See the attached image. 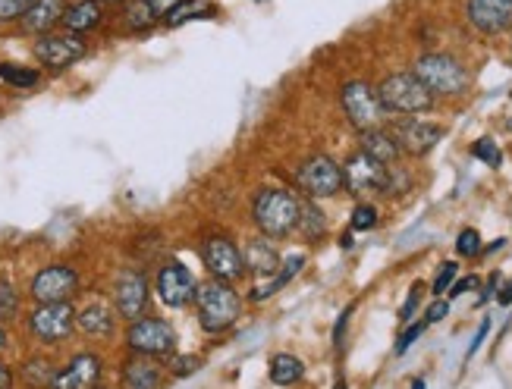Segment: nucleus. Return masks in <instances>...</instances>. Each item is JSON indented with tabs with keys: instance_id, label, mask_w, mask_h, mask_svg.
I'll return each instance as SVG.
<instances>
[{
	"instance_id": "1",
	"label": "nucleus",
	"mask_w": 512,
	"mask_h": 389,
	"mask_svg": "<svg viewBox=\"0 0 512 389\" xmlns=\"http://www.w3.org/2000/svg\"><path fill=\"white\" fill-rule=\"evenodd\" d=\"M299 204L302 198L289 189L280 186H264L252 198V220L258 226V233L267 239H289L296 233V220H299Z\"/></svg>"
},
{
	"instance_id": "2",
	"label": "nucleus",
	"mask_w": 512,
	"mask_h": 389,
	"mask_svg": "<svg viewBox=\"0 0 512 389\" xmlns=\"http://www.w3.org/2000/svg\"><path fill=\"white\" fill-rule=\"evenodd\" d=\"M412 73L421 79L434 98H462L472 88V73L456 54L447 51H428L421 54L412 66Z\"/></svg>"
},
{
	"instance_id": "3",
	"label": "nucleus",
	"mask_w": 512,
	"mask_h": 389,
	"mask_svg": "<svg viewBox=\"0 0 512 389\" xmlns=\"http://www.w3.org/2000/svg\"><path fill=\"white\" fill-rule=\"evenodd\" d=\"M195 314L198 324H202L205 333H227L230 327H236V320L242 314V299L233 289V283H220V280H205L195 286Z\"/></svg>"
},
{
	"instance_id": "4",
	"label": "nucleus",
	"mask_w": 512,
	"mask_h": 389,
	"mask_svg": "<svg viewBox=\"0 0 512 389\" xmlns=\"http://www.w3.org/2000/svg\"><path fill=\"white\" fill-rule=\"evenodd\" d=\"M377 98H381L384 110L393 113V117H425L437 104V98L421 85V79L412 70L384 76L377 82Z\"/></svg>"
},
{
	"instance_id": "5",
	"label": "nucleus",
	"mask_w": 512,
	"mask_h": 389,
	"mask_svg": "<svg viewBox=\"0 0 512 389\" xmlns=\"http://www.w3.org/2000/svg\"><path fill=\"white\" fill-rule=\"evenodd\" d=\"M88 54H92V44L82 35H73L66 29H54L48 35L32 38V57L41 70L48 73H66L73 70L76 63H82Z\"/></svg>"
},
{
	"instance_id": "6",
	"label": "nucleus",
	"mask_w": 512,
	"mask_h": 389,
	"mask_svg": "<svg viewBox=\"0 0 512 389\" xmlns=\"http://www.w3.org/2000/svg\"><path fill=\"white\" fill-rule=\"evenodd\" d=\"M26 333L38 346H66L76 336V305L73 302H51L32 305L26 314Z\"/></svg>"
},
{
	"instance_id": "7",
	"label": "nucleus",
	"mask_w": 512,
	"mask_h": 389,
	"mask_svg": "<svg viewBox=\"0 0 512 389\" xmlns=\"http://www.w3.org/2000/svg\"><path fill=\"white\" fill-rule=\"evenodd\" d=\"M126 352L129 355H148V358H170L176 352V330L170 320L142 314L129 320L126 327Z\"/></svg>"
},
{
	"instance_id": "8",
	"label": "nucleus",
	"mask_w": 512,
	"mask_h": 389,
	"mask_svg": "<svg viewBox=\"0 0 512 389\" xmlns=\"http://www.w3.org/2000/svg\"><path fill=\"white\" fill-rule=\"evenodd\" d=\"M340 107L355 132H368L387 123V110L377 98V88L365 79H349L340 88Z\"/></svg>"
},
{
	"instance_id": "9",
	"label": "nucleus",
	"mask_w": 512,
	"mask_h": 389,
	"mask_svg": "<svg viewBox=\"0 0 512 389\" xmlns=\"http://www.w3.org/2000/svg\"><path fill=\"white\" fill-rule=\"evenodd\" d=\"M82 286V277L73 264H44L32 273L29 280V299L32 305H51V302H73Z\"/></svg>"
},
{
	"instance_id": "10",
	"label": "nucleus",
	"mask_w": 512,
	"mask_h": 389,
	"mask_svg": "<svg viewBox=\"0 0 512 389\" xmlns=\"http://www.w3.org/2000/svg\"><path fill=\"white\" fill-rule=\"evenodd\" d=\"M387 173H390L387 164L368 157L365 151H355V154L346 157V164H343V189L352 198H359V201L384 198V192H387Z\"/></svg>"
},
{
	"instance_id": "11",
	"label": "nucleus",
	"mask_w": 512,
	"mask_h": 389,
	"mask_svg": "<svg viewBox=\"0 0 512 389\" xmlns=\"http://www.w3.org/2000/svg\"><path fill=\"white\" fill-rule=\"evenodd\" d=\"M296 186L311 201L333 198L343 192V167L330 154H311L296 167Z\"/></svg>"
},
{
	"instance_id": "12",
	"label": "nucleus",
	"mask_w": 512,
	"mask_h": 389,
	"mask_svg": "<svg viewBox=\"0 0 512 389\" xmlns=\"http://www.w3.org/2000/svg\"><path fill=\"white\" fill-rule=\"evenodd\" d=\"M387 129L403 157H428L443 142V135H447V126L421 117H396L393 123H387Z\"/></svg>"
},
{
	"instance_id": "13",
	"label": "nucleus",
	"mask_w": 512,
	"mask_h": 389,
	"mask_svg": "<svg viewBox=\"0 0 512 389\" xmlns=\"http://www.w3.org/2000/svg\"><path fill=\"white\" fill-rule=\"evenodd\" d=\"M198 255H202V264L208 270L211 280H220V283H236L246 277V264H242V248L224 236V233H214L202 242L198 248Z\"/></svg>"
},
{
	"instance_id": "14",
	"label": "nucleus",
	"mask_w": 512,
	"mask_h": 389,
	"mask_svg": "<svg viewBox=\"0 0 512 389\" xmlns=\"http://www.w3.org/2000/svg\"><path fill=\"white\" fill-rule=\"evenodd\" d=\"M110 302H114L117 314L123 320H136L148 314L151 308V283L148 273L139 267H123L114 277V292H110Z\"/></svg>"
},
{
	"instance_id": "15",
	"label": "nucleus",
	"mask_w": 512,
	"mask_h": 389,
	"mask_svg": "<svg viewBox=\"0 0 512 389\" xmlns=\"http://www.w3.org/2000/svg\"><path fill=\"white\" fill-rule=\"evenodd\" d=\"M195 277L192 270L183 264V261H164L154 273V295H158V302L170 311H180L192 302L195 295Z\"/></svg>"
},
{
	"instance_id": "16",
	"label": "nucleus",
	"mask_w": 512,
	"mask_h": 389,
	"mask_svg": "<svg viewBox=\"0 0 512 389\" xmlns=\"http://www.w3.org/2000/svg\"><path fill=\"white\" fill-rule=\"evenodd\" d=\"M465 19L484 38L512 32V0H465Z\"/></svg>"
},
{
	"instance_id": "17",
	"label": "nucleus",
	"mask_w": 512,
	"mask_h": 389,
	"mask_svg": "<svg viewBox=\"0 0 512 389\" xmlns=\"http://www.w3.org/2000/svg\"><path fill=\"white\" fill-rule=\"evenodd\" d=\"M104 380V358L92 349L76 352L70 361L57 368L51 389H95Z\"/></svg>"
},
{
	"instance_id": "18",
	"label": "nucleus",
	"mask_w": 512,
	"mask_h": 389,
	"mask_svg": "<svg viewBox=\"0 0 512 389\" xmlns=\"http://www.w3.org/2000/svg\"><path fill=\"white\" fill-rule=\"evenodd\" d=\"M117 308L114 302L92 299L88 305L76 308V336L88 342H110L117 333Z\"/></svg>"
},
{
	"instance_id": "19",
	"label": "nucleus",
	"mask_w": 512,
	"mask_h": 389,
	"mask_svg": "<svg viewBox=\"0 0 512 389\" xmlns=\"http://www.w3.org/2000/svg\"><path fill=\"white\" fill-rule=\"evenodd\" d=\"M164 380H167V364H161V358L129 355L120 368L123 389H161Z\"/></svg>"
},
{
	"instance_id": "20",
	"label": "nucleus",
	"mask_w": 512,
	"mask_h": 389,
	"mask_svg": "<svg viewBox=\"0 0 512 389\" xmlns=\"http://www.w3.org/2000/svg\"><path fill=\"white\" fill-rule=\"evenodd\" d=\"M104 22H107V7H101L98 0H70V7H66L60 19V29L92 38L104 29Z\"/></svg>"
},
{
	"instance_id": "21",
	"label": "nucleus",
	"mask_w": 512,
	"mask_h": 389,
	"mask_svg": "<svg viewBox=\"0 0 512 389\" xmlns=\"http://www.w3.org/2000/svg\"><path fill=\"white\" fill-rule=\"evenodd\" d=\"M242 264H246V273L252 280H271L274 273L280 270L283 258L274 245V239L267 236H255L242 245Z\"/></svg>"
},
{
	"instance_id": "22",
	"label": "nucleus",
	"mask_w": 512,
	"mask_h": 389,
	"mask_svg": "<svg viewBox=\"0 0 512 389\" xmlns=\"http://www.w3.org/2000/svg\"><path fill=\"white\" fill-rule=\"evenodd\" d=\"M70 7V0H32L29 13L19 19V35L26 38H38V35H48L54 29H60V19Z\"/></svg>"
},
{
	"instance_id": "23",
	"label": "nucleus",
	"mask_w": 512,
	"mask_h": 389,
	"mask_svg": "<svg viewBox=\"0 0 512 389\" xmlns=\"http://www.w3.org/2000/svg\"><path fill=\"white\" fill-rule=\"evenodd\" d=\"M57 377V364L51 355H29L16 368V383L22 389H51Z\"/></svg>"
},
{
	"instance_id": "24",
	"label": "nucleus",
	"mask_w": 512,
	"mask_h": 389,
	"mask_svg": "<svg viewBox=\"0 0 512 389\" xmlns=\"http://www.w3.org/2000/svg\"><path fill=\"white\" fill-rule=\"evenodd\" d=\"M359 151H365L374 160H381V164H387V167L403 160V151H399V145L390 135L387 123L377 126V129H368V132H359Z\"/></svg>"
},
{
	"instance_id": "25",
	"label": "nucleus",
	"mask_w": 512,
	"mask_h": 389,
	"mask_svg": "<svg viewBox=\"0 0 512 389\" xmlns=\"http://www.w3.org/2000/svg\"><path fill=\"white\" fill-rule=\"evenodd\" d=\"M296 236L308 245H318L327 236V214L318 208L315 201L299 204V220H296Z\"/></svg>"
},
{
	"instance_id": "26",
	"label": "nucleus",
	"mask_w": 512,
	"mask_h": 389,
	"mask_svg": "<svg viewBox=\"0 0 512 389\" xmlns=\"http://www.w3.org/2000/svg\"><path fill=\"white\" fill-rule=\"evenodd\" d=\"M302 267H305V255L286 258L271 280H261V286H255V289H252L249 302H264V299H271V295H274V292H280L289 280H296V277H299V270H302Z\"/></svg>"
},
{
	"instance_id": "27",
	"label": "nucleus",
	"mask_w": 512,
	"mask_h": 389,
	"mask_svg": "<svg viewBox=\"0 0 512 389\" xmlns=\"http://www.w3.org/2000/svg\"><path fill=\"white\" fill-rule=\"evenodd\" d=\"M117 19H120V26H123L129 35H142V32L154 29V26L161 22L158 16H154V13L148 10L145 0H126V4H120V7H117Z\"/></svg>"
},
{
	"instance_id": "28",
	"label": "nucleus",
	"mask_w": 512,
	"mask_h": 389,
	"mask_svg": "<svg viewBox=\"0 0 512 389\" xmlns=\"http://www.w3.org/2000/svg\"><path fill=\"white\" fill-rule=\"evenodd\" d=\"M220 10L211 4V0H183L180 7H173L161 22L167 29H180L186 22H195V19H214Z\"/></svg>"
},
{
	"instance_id": "29",
	"label": "nucleus",
	"mask_w": 512,
	"mask_h": 389,
	"mask_svg": "<svg viewBox=\"0 0 512 389\" xmlns=\"http://www.w3.org/2000/svg\"><path fill=\"white\" fill-rule=\"evenodd\" d=\"M41 66H26V63H13V60H0V82L19 88V91H29L41 85Z\"/></svg>"
},
{
	"instance_id": "30",
	"label": "nucleus",
	"mask_w": 512,
	"mask_h": 389,
	"mask_svg": "<svg viewBox=\"0 0 512 389\" xmlns=\"http://www.w3.org/2000/svg\"><path fill=\"white\" fill-rule=\"evenodd\" d=\"M305 377V364L293 352H277L271 358V383L274 386H293Z\"/></svg>"
},
{
	"instance_id": "31",
	"label": "nucleus",
	"mask_w": 512,
	"mask_h": 389,
	"mask_svg": "<svg viewBox=\"0 0 512 389\" xmlns=\"http://www.w3.org/2000/svg\"><path fill=\"white\" fill-rule=\"evenodd\" d=\"M22 308V299H19V289L10 277H0V324H10L16 320Z\"/></svg>"
},
{
	"instance_id": "32",
	"label": "nucleus",
	"mask_w": 512,
	"mask_h": 389,
	"mask_svg": "<svg viewBox=\"0 0 512 389\" xmlns=\"http://www.w3.org/2000/svg\"><path fill=\"white\" fill-rule=\"evenodd\" d=\"M377 220H381V214H377V208L371 201H359L352 208V217H349V230L352 233H371L374 226H377Z\"/></svg>"
},
{
	"instance_id": "33",
	"label": "nucleus",
	"mask_w": 512,
	"mask_h": 389,
	"mask_svg": "<svg viewBox=\"0 0 512 389\" xmlns=\"http://www.w3.org/2000/svg\"><path fill=\"white\" fill-rule=\"evenodd\" d=\"M472 157L481 160V164H487L491 170H497L503 164V151H500V145L491 139V135H484V139L472 142Z\"/></svg>"
},
{
	"instance_id": "34",
	"label": "nucleus",
	"mask_w": 512,
	"mask_h": 389,
	"mask_svg": "<svg viewBox=\"0 0 512 389\" xmlns=\"http://www.w3.org/2000/svg\"><path fill=\"white\" fill-rule=\"evenodd\" d=\"M409 189H412V173L406 167H399V164H390L384 198H399V195H406Z\"/></svg>"
},
{
	"instance_id": "35",
	"label": "nucleus",
	"mask_w": 512,
	"mask_h": 389,
	"mask_svg": "<svg viewBox=\"0 0 512 389\" xmlns=\"http://www.w3.org/2000/svg\"><path fill=\"white\" fill-rule=\"evenodd\" d=\"M481 233L475 230V226H465V230L456 236V255L459 258H478L481 255Z\"/></svg>"
},
{
	"instance_id": "36",
	"label": "nucleus",
	"mask_w": 512,
	"mask_h": 389,
	"mask_svg": "<svg viewBox=\"0 0 512 389\" xmlns=\"http://www.w3.org/2000/svg\"><path fill=\"white\" fill-rule=\"evenodd\" d=\"M202 364H205L202 358H192V355H176V352H173V355L167 358V374H173V377H180V380H183V377H192L198 368H202Z\"/></svg>"
},
{
	"instance_id": "37",
	"label": "nucleus",
	"mask_w": 512,
	"mask_h": 389,
	"mask_svg": "<svg viewBox=\"0 0 512 389\" xmlns=\"http://www.w3.org/2000/svg\"><path fill=\"white\" fill-rule=\"evenodd\" d=\"M32 0H0V26H19V19L29 13Z\"/></svg>"
},
{
	"instance_id": "38",
	"label": "nucleus",
	"mask_w": 512,
	"mask_h": 389,
	"mask_svg": "<svg viewBox=\"0 0 512 389\" xmlns=\"http://www.w3.org/2000/svg\"><path fill=\"white\" fill-rule=\"evenodd\" d=\"M456 277H459V264H456V261H443L440 270H437V277H434V283H431L434 295H443V292H447V289L456 283Z\"/></svg>"
},
{
	"instance_id": "39",
	"label": "nucleus",
	"mask_w": 512,
	"mask_h": 389,
	"mask_svg": "<svg viewBox=\"0 0 512 389\" xmlns=\"http://www.w3.org/2000/svg\"><path fill=\"white\" fill-rule=\"evenodd\" d=\"M428 330V324H425V320H415V324H409V330L403 333V336H399L396 339V355H406L409 352V346H412V342L421 336V333H425Z\"/></svg>"
},
{
	"instance_id": "40",
	"label": "nucleus",
	"mask_w": 512,
	"mask_h": 389,
	"mask_svg": "<svg viewBox=\"0 0 512 389\" xmlns=\"http://www.w3.org/2000/svg\"><path fill=\"white\" fill-rule=\"evenodd\" d=\"M421 295H425V286L415 283V286L409 289V295H406V305L399 308V320H403V324H406V320H412V314L418 311V305H421Z\"/></svg>"
},
{
	"instance_id": "41",
	"label": "nucleus",
	"mask_w": 512,
	"mask_h": 389,
	"mask_svg": "<svg viewBox=\"0 0 512 389\" xmlns=\"http://www.w3.org/2000/svg\"><path fill=\"white\" fill-rule=\"evenodd\" d=\"M447 314H450V299H443V295H437V299L428 305V311H425V317H421V320H425V324L431 327V324H437V320L447 317Z\"/></svg>"
},
{
	"instance_id": "42",
	"label": "nucleus",
	"mask_w": 512,
	"mask_h": 389,
	"mask_svg": "<svg viewBox=\"0 0 512 389\" xmlns=\"http://www.w3.org/2000/svg\"><path fill=\"white\" fill-rule=\"evenodd\" d=\"M481 286V277H475V273H469V277H462V280H456L447 292H450V302L453 299H459V295H465V292H475Z\"/></svg>"
},
{
	"instance_id": "43",
	"label": "nucleus",
	"mask_w": 512,
	"mask_h": 389,
	"mask_svg": "<svg viewBox=\"0 0 512 389\" xmlns=\"http://www.w3.org/2000/svg\"><path fill=\"white\" fill-rule=\"evenodd\" d=\"M145 4H148V10L154 13V16H158V19H164L173 7H180L183 4V0H145Z\"/></svg>"
},
{
	"instance_id": "44",
	"label": "nucleus",
	"mask_w": 512,
	"mask_h": 389,
	"mask_svg": "<svg viewBox=\"0 0 512 389\" xmlns=\"http://www.w3.org/2000/svg\"><path fill=\"white\" fill-rule=\"evenodd\" d=\"M352 311H355V305H349L343 314H340V320H337V327H333V346H340L343 342V336H346V327H349V317H352Z\"/></svg>"
},
{
	"instance_id": "45",
	"label": "nucleus",
	"mask_w": 512,
	"mask_h": 389,
	"mask_svg": "<svg viewBox=\"0 0 512 389\" xmlns=\"http://www.w3.org/2000/svg\"><path fill=\"white\" fill-rule=\"evenodd\" d=\"M487 330H491V320H481V327H478V333H475V339H472V346H469V358L481 349V342H484Z\"/></svg>"
},
{
	"instance_id": "46",
	"label": "nucleus",
	"mask_w": 512,
	"mask_h": 389,
	"mask_svg": "<svg viewBox=\"0 0 512 389\" xmlns=\"http://www.w3.org/2000/svg\"><path fill=\"white\" fill-rule=\"evenodd\" d=\"M500 292H497V302L503 305V308H509L512 305V277H509V283L506 286H497Z\"/></svg>"
},
{
	"instance_id": "47",
	"label": "nucleus",
	"mask_w": 512,
	"mask_h": 389,
	"mask_svg": "<svg viewBox=\"0 0 512 389\" xmlns=\"http://www.w3.org/2000/svg\"><path fill=\"white\" fill-rule=\"evenodd\" d=\"M13 380H16V374L7 368V364H0V389H10V386H13Z\"/></svg>"
},
{
	"instance_id": "48",
	"label": "nucleus",
	"mask_w": 512,
	"mask_h": 389,
	"mask_svg": "<svg viewBox=\"0 0 512 389\" xmlns=\"http://www.w3.org/2000/svg\"><path fill=\"white\" fill-rule=\"evenodd\" d=\"M101 7H107V10H117L120 4H126V0H98Z\"/></svg>"
},
{
	"instance_id": "49",
	"label": "nucleus",
	"mask_w": 512,
	"mask_h": 389,
	"mask_svg": "<svg viewBox=\"0 0 512 389\" xmlns=\"http://www.w3.org/2000/svg\"><path fill=\"white\" fill-rule=\"evenodd\" d=\"M7 342H10V336H7V327H4V324H0V352H4V349H7Z\"/></svg>"
},
{
	"instance_id": "50",
	"label": "nucleus",
	"mask_w": 512,
	"mask_h": 389,
	"mask_svg": "<svg viewBox=\"0 0 512 389\" xmlns=\"http://www.w3.org/2000/svg\"><path fill=\"white\" fill-rule=\"evenodd\" d=\"M340 245H343V248H352V230H349L346 236H340Z\"/></svg>"
},
{
	"instance_id": "51",
	"label": "nucleus",
	"mask_w": 512,
	"mask_h": 389,
	"mask_svg": "<svg viewBox=\"0 0 512 389\" xmlns=\"http://www.w3.org/2000/svg\"><path fill=\"white\" fill-rule=\"evenodd\" d=\"M412 389H425V380H415V383H412Z\"/></svg>"
},
{
	"instance_id": "52",
	"label": "nucleus",
	"mask_w": 512,
	"mask_h": 389,
	"mask_svg": "<svg viewBox=\"0 0 512 389\" xmlns=\"http://www.w3.org/2000/svg\"><path fill=\"white\" fill-rule=\"evenodd\" d=\"M337 389H346V383H337Z\"/></svg>"
},
{
	"instance_id": "53",
	"label": "nucleus",
	"mask_w": 512,
	"mask_h": 389,
	"mask_svg": "<svg viewBox=\"0 0 512 389\" xmlns=\"http://www.w3.org/2000/svg\"><path fill=\"white\" fill-rule=\"evenodd\" d=\"M95 389H107V386H95Z\"/></svg>"
}]
</instances>
